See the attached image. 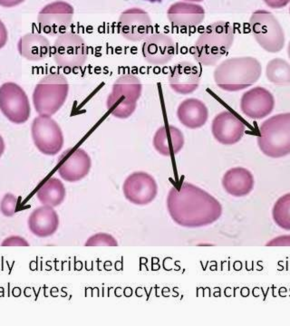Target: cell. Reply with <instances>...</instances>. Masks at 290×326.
Returning a JSON list of instances; mask_svg holds the SVG:
<instances>
[{"label":"cell","instance_id":"e0dca14e","mask_svg":"<svg viewBox=\"0 0 290 326\" xmlns=\"http://www.w3.org/2000/svg\"><path fill=\"white\" fill-rule=\"evenodd\" d=\"M274 106V96L261 86L252 88L244 92L240 99L241 111L250 119L265 118L273 111Z\"/></svg>","mask_w":290,"mask_h":326},{"label":"cell","instance_id":"ba28073f","mask_svg":"<svg viewBox=\"0 0 290 326\" xmlns=\"http://www.w3.org/2000/svg\"><path fill=\"white\" fill-rule=\"evenodd\" d=\"M51 54L59 67L74 71L85 65L88 57V49L79 34L66 31L57 36Z\"/></svg>","mask_w":290,"mask_h":326},{"label":"cell","instance_id":"cb8c5ba5","mask_svg":"<svg viewBox=\"0 0 290 326\" xmlns=\"http://www.w3.org/2000/svg\"><path fill=\"white\" fill-rule=\"evenodd\" d=\"M17 50L25 59L37 62L49 57L52 48L49 40L39 33H29L22 36L17 43Z\"/></svg>","mask_w":290,"mask_h":326},{"label":"cell","instance_id":"3957f363","mask_svg":"<svg viewBox=\"0 0 290 326\" xmlns=\"http://www.w3.org/2000/svg\"><path fill=\"white\" fill-rule=\"evenodd\" d=\"M261 73V64L257 58L252 56L231 57L216 66L214 82L223 91H241L256 84Z\"/></svg>","mask_w":290,"mask_h":326},{"label":"cell","instance_id":"ac0fdd59","mask_svg":"<svg viewBox=\"0 0 290 326\" xmlns=\"http://www.w3.org/2000/svg\"><path fill=\"white\" fill-rule=\"evenodd\" d=\"M167 17L173 28L188 31L202 24L205 18V10L201 5L181 1L171 5Z\"/></svg>","mask_w":290,"mask_h":326},{"label":"cell","instance_id":"5bb4252c","mask_svg":"<svg viewBox=\"0 0 290 326\" xmlns=\"http://www.w3.org/2000/svg\"><path fill=\"white\" fill-rule=\"evenodd\" d=\"M141 54L149 64L155 66L165 65L176 54L175 41L165 33H152L142 42Z\"/></svg>","mask_w":290,"mask_h":326},{"label":"cell","instance_id":"d6a6232c","mask_svg":"<svg viewBox=\"0 0 290 326\" xmlns=\"http://www.w3.org/2000/svg\"><path fill=\"white\" fill-rule=\"evenodd\" d=\"M8 39V29L4 23L0 20V49L4 48Z\"/></svg>","mask_w":290,"mask_h":326},{"label":"cell","instance_id":"277c9868","mask_svg":"<svg viewBox=\"0 0 290 326\" xmlns=\"http://www.w3.org/2000/svg\"><path fill=\"white\" fill-rule=\"evenodd\" d=\"M258 147L263 154L279 159L290 154V112L270 117L259 126Z\"/></svg>","mask_w":290,"mask_h":326},{"label":"cell","instance_id":"1f68e13d","mask_svg":"<svg viewBox=\"0 0 290 326\" xmlns=\"http://www.w3.org/2000/svg\"><path fill=\"white\" fill-rule=\"evenodd\" d=\"M263 1L268 7L273 9L285 8L290 2V0H263Z\"/></svg>","mask_w":290,"mask_h":326},{"label":"cell","instance_id":"836d02e7","mask_svg":"<svg viewBox=\"0 0 290 326\" xmlns=\"http://www.w3.org/2000/svg\"><path fill=\"white\" fill-rule=\"evenodd\" d=\"M26 0H0V6L3 8H10L22 4Z\"/></svg>","mask_w":290,"mask_h":326},{"label":"cell","instance_id":"52a82bcc","mask_svg":"<svg viewBox=\"0 0 290 326\" xmlns=\"http://www.w3.org/2000/svg\"><path fill=\"white\" fill-rule=\"evenodd\" d=\"M250 30L254 38L265 51L278 53L282 50L286 39L282 26L272 13L257 10L250 16Z\"/></svg>","mask_w":290,"mask_h":326},{"label":"cell","instance_id":"ffe728a7","mask_svg":"<svg viewBox=\"0 0 290 326\" xmlns=\"http://www.w3.org/2000/svg\"><path fill=\"white\" fill-rule=\"evenodd\" d=\"M59 216L55 208L43 205L36 207L29 215V230L37 238H49L54 235L59 227Z\"/></svg>","mask_w":290,"mask_h":326},{"label":"cell","instance_id":"2e32d148","mask_svg":"<svg viewBox=\"0 0 290 326\" xmlns=\"http://www.w3.org/2000/svg\"><path fill=\"white\" fill-rule=\"evenodd\" d=\"M246 126L241 120L230 111L220 112L214 117L211 132L214 139L223 145H234L242 139Z\"/></svg>","mask_w":290,"mask_h":326},{"label":"cell","instance_id":"9a60e30c","mask_svg":"<svg viewBox=\"0 0 290 326\" xmlns=\"http://www.w3.org/2000/svg\"><path fill=\"white\" fill-rule=\"evenodd\" d=\"M92 159L88 153L81 149H70L60 157L57 172L67 182H77L88 175Z\"/></svg>","mask_w":290,"mask_h":326},{"label":"cell","instance_id":"8d00e7d4","mask_svg":"<svg viewBox=\"0 0 290 326\" xmlns=\"http://www.w3.org/2000/svg\"><path fill=\"white\" fill-rule=\"evenodd\" d=\"M144 1H148L150 3H159V2H161L162 0H144Z\"/></svg>","mask_w":290,"mask_h":326},{"label":"cell","instance_id":"8992f818","mask_svg":"<svg viewBox=\"0 0 290 326\" xmlns=\"http://www.w3.org/2000/svg\"><path fill=\"white\" fill-rule=\"evenodd\" d=\"M142 92V84L138 76L123 75L113 83L106 100L109 112L117 119H127L133 115Z\"/></svg>","mask_w":290,"mask_h":326},{"label":"cell","instance_id":"4dcf8cb0","mask_svg":"<svg viewBox=\"0 0 290 326\" xmlns=\"http://www.w3.org/2000/svg\"><path fill=\"white\" fill-rule=\"evenodd\" d=\"M266 247H290V235L278 236L267 243Z\"/></svg>","mask_w":290,"mask_h":326},{"label":"cell","instance_id":"d4e9b609","mask_svg":"<svg viewBox=\"0 0 290 326\" xmlns=\"http://www.w3.org/2000/svg\"><path fill=\"white\" fill-rule=\"evenodd\" d=\"M66 196L64 183L60 179L52 177L44 181L36 191V198L43 205L56 207L64 202Z\"/></svg>","mask_w":290,"mask_h":326},{"label":"cell","instance_id":"7c38bea8","mask_svg":"<svg viewBox=\"0 0 290 326\" xmlns=\"http://www.w3.org/2000/svg\"><path fill=\"white\" fill-rule=\"evenodd\" d=\"M157 181L145 171H135L125 179L123 192L125 199L133 205L146 206L156 199Z\"/></svg>","mask_w":290,"mask_h":326},{"label":"cell","instance_id":"8fae6325","mask_svg":"<svg viewBox=\"0 0 290 326\" xmlns=\"http://www.w3.org/2000/svg\"><path fill=\"white\" fill-rule=\"evenodd\" d=\"M75 9L65 1H56L44 6L38 16L37 23L40 31L49 36H58L68 31L72 24Z\"/></svg>","mask_w":290,"mask_h":326},{"label":"cell","instance_id":"603a6c76","mask_svg":"<svg viewBox=\"0 0 290 326\" xmlns=\"http://www.w3.org/2000/svg\"><path fill=\"white\" fill-rule=\"evenodd\" d=\"M222 184L228 194L241 198L253 191L255 180L253 174L248 169L236 167L226 171L222 177Z\"/></svg>","mask_w":290,"mask_h":326},{"label":"cell","instance_id":"e575fe53","mask_svg":"<svg viewBox=\"0 0 290 326\" xmlns=\"http://www.w3.org/2000/svg\"><path fill=\"white\" fill-rule=\"evenodd\" d=\"M5 149H6V145H5L4 139L2 138V136L0 135V158L4 154Z\"/></svg>","mask_w":290,"mask_h":326},{"label":"cell","instance_id":"30bf717a","mask_svg":"<svg viewBox=\"0 0 290 326\" xmlns=\"http://www.w3.org/2000/svg\"><path fill=\"white\" fill-rule=\"evenodd\" d=\"M0 111L15 124L28 122L31 113L29 97L23 88L16 83H6L0 86Z\"/></svg>","mask_w":290,"mask_h":326},{"label":"cell","instance_id":"4316f807","mask_svg":"<svg viewBox=\"0 0 290 326\" xmlns=\"http://www.w3.org/2000/svg\"><path fill=\"white\" fill-rule=\"evenodd\" d=\"M272 218L278 227L290 231V192L276 201L272 208Z\"/></svg>","mask_w":290,"mask_h":326},{"label":"cell","instance_id":"f35d334b","mask_svg":"<svg viewBox=\"0 0 290 326\" xmlns=\"http://www.w3.org/2000/svg\"><path fill=\"white\" fill-rule=\"evenodd\" d=\"M289 14H290V8H289Z\"/></svg>","mask_w":290,"mask_h":326},{"label":"cell","instance_id":"83f0119b","mask_svg":"<svg viewBox=\"0 0 290 326\" xmlns=\"http://www.w3.org/2000/svg\"><path fill=\"white\" fill-rule=\"evenodd\" d=\"M118 242L113 236L107 233H96L91 236L86 242L85 247H117Z\"/></svg>","mask_w":290,"mask_h":326},{"label":"cell","instance_id":"7402d4cb","mask_svg":"<svg viewBox=\"0 0 290 326\" xmlns=\"http://www.w3.org/2000/svg\"><path fill=\"white\" fill-rule=\"evenodd\" d=\"M177 117L183 126L196 130L205 125L209 119V110L202 100L188 98L179 104Z\"/></svg>","mask_w":290,"mask_h":326},{"label":"cell","instance_id":"484cf974","mask_svg":"<svg viewBox=\"0 0 290 326\" xmlns=\"http://www.w3.org/2000/svg\"><path fill=\"white\" fill-rule=\"evenodd\" d=\"M266 76L270 83L276 85H290V64L281 58L270 60L267 64Z\"/></svg>","mask_w":290,"mask_h":326},{"label":"cell","instance_id":"9c48e42d","mask_svg":"<svg viewBox=\"0 0 290 326\" xmlns=\"http://www.w3.org/2000/svg\"><path fill=\"white\" fill-rule=\"evenodd\" d=\"M31 134L34 144L44 155H57L65 144L62 129L51 116L36 117L31 125Z\"/></svg>","mask_w":290,"mask_h":326},{"label":"cell","instance_id":"44dd1931","mask_svg":"<svg viewBox=\"0 0 290 326\" xmlns=\"http://www.w3.org/2000/svg\"><path fill=\"white\" fill-rule=\"evenodd\" d=\"M185 139L182 131L171 124L161 126L153 136V148L159 154L165 157L178 154L183 149Z\"/></svg>","mask_w":290,"mask_h":326},{"label":"cell","instance_id":"5b68a950","mask_svg":"<svg viewBox=\"0 0 290 326\" xmlns=\"http://www.w3.org/2000/svg\"><path fill=\"white\" fill-rule=\"evenodd\" d=\"M68 94L66 77L58 73L49 74L37 83L33 91L34 107L39 115H54L63 107Z\"/></svg>","mask_w":290,"mask_h":326},{"label":"cell","instance_id":"4fadbf2b","mask_svg":"<svg viewBox=\"0 0 290 326\" xmlns=\"http://www.w3.org/2000/svg\"><path fill=\"white\" fill-rule=\"evenodd\" d=\"M118 30L124 38L137 43L153 33V23L149 14L143 9L132 8L122 13L118 21Z\"/></svg>","mask_w":290,"mask_h":326},{"label":"cell","instance_id":"d590c367","mask_svg":"<svg viewBox=\"0 0 290 326\" xmlns=\"http://www.w3.org/2000/svg\"><path fill=\"white\" fill-rule=\"evenodd\" d=\"M185 2H190V3H199V2H202L204 0H183Z\"/></svg>","mask_w":290,"mask_h":326},{"label":"cell","instance_id":"74e56055","mask_svg":"<svg viewBox=\"0 0 290 326\" xmlns=\"http://www.w3.org/2000/svg\"><path fill=\"white\" fill-rule=\"evenodd\" d=\"M287 55H288L290 59V42L288 43V46H287Z\"/></svg>","mask_w":290,"mask_h":326},{"label":"cell","instance_id":"7a4b0ae2","mask_svg":"<svg viewBox=\"0 0 290 326\" xmlns=\"http://www.w3.org/2000/svg\"><path fill=\"white\" fill-rule=\"evenodd\" d=\"M235 38L233 26L218 21L204 28L194 43L192 56L203 66H214L228 54Z\"/></svg>","mask_w":290,"mask_h":326},{"label":"cell","instance_id":"f1b7e54d","mask_svg":"<svg viewBox=\"0 0 290 326\" xmlns=\"http://www.w3.org/2000/svg\"><path fill=\"white\" fill-rule=\"evenodd\" d=\"M17 199L12 193H7L1 199L0 202V211L5 216L10 218L16 213Z\"/></svg>","mask_w":290,"mask_h":326},{"label":"cell","instance_id":"6da1fadb","mask_svg":"<svg viewBox=\"0 0 290 326\" xmlns=\"http://www.w3.org/2000/svg\"><path fill=\"white\" fill-rule=\"evenodd\" d=\"M166 205L172 219L182 227H207L222 215V204L216 198L189 182L172 188Z\"/></svg>","mask_w":290,"mask_h":326},{"label":"cell","instance_id":"d6986e66","mask_svg":"<svg viewBox=\"0 0 290 326\" xmlns=\"http://www.w3.org/2000/svg\"><path fill=\"white\" fill-rule=\"evenodd\" d=\"M202 73L190 62H181L172 68L168 76L170 87L178 95L188 96L197 90L201 84Z\"/></svg>","mask_w":290,"mask_h":326},{"label":"cell","instance_id":"f546056e","mask_svg":"<svg viewBox=\"0 0 290 326\" xmlns=\"http://www.w3.org/2000/svg\"><path fill=\"white\" fill-rule=\"evenodd\" d=\"M1 247H29V243L20 236H10L3 240Z\"/></svg>","mask_w":290,"mask_h":326}]
</instances>
